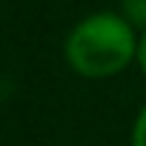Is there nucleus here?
Wrapping results in <instances>:
<instances>
[{"mask_svg":"<svg viewBox=\"0 0 146 146\" xmlns=\"http://www.w3.org/2000/svg\"><path fill=\"white\" fill-rule=\"evenodd\" d=\"M120 15L137 32H146V0H120Z\"/></svg>","mask_w":146,"mask_h":146,"instance_id":"f03ea898","label":"nucleus"},{"mask_svg":"<svg viewBox=\"0 0 146 146\" xmlns=\"http://www.w3.org/2000/svg\"><path fill=\"white\" fill-rule=\"evenodd\" d=\"M137 29L120 12H95L75 23L63 54L72 72L86 80H106L137 63Z\"/></svg>","mask_w":146,"mask_h":146,"instance_id":"f257e3e1","label":"nucleus"},{"mask_svg":"<svg viewBox=\"0 0 146 146\" xmlns=\"http://www.w3.org/2000/svg\"><path fill=\"white\" fill-rule=\"evenodd\" d=\"M132 146H146V103L132 123Z\"/></svg>","mask_w":146,"mask_h":146,"instance_id":"7ed1b4c3","label":"nucleus"},{"mask_svg":"<svg viewBox=\"0 0 146 146\" xmlns=\"http://www.w3.org/2000/svg\"><path fill=\"white\" fill-rule=\"evenodd\" d=\"M137 66L146 75V32H140V43H137Z\"/></svg>","mask_w":146,"mask_h":146,"instance_id":"20e7f679","label":"nucleus"}]
</instances>
